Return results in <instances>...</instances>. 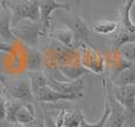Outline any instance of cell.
<instances>
[{
    "instance_id": "obj_24",
    "label": "cell",
    "mask_w": 135,
    "mask_h": 127,
    "mask_svg": "<svg viewBox=\"0 0 135 127\" xmlns=\"http://www.w3.org/2000/svg\"><path fill=\"white\" fill-rule=\"evenodd\" d=\"M119 52L126 60L135 63V41L127 42L119 48Z\"/></svg>"
},
{
    "instance_id": "obj_11",
    "label": "cell",
    "mask_w": 135,
    "mask_h": 127,
    "mask_svg": "<svg viewBox=\"0 0 135 127\" xmlns=\"http://www.w3.org/2000/svg\"><path fill=\"white\" fill-rule=\"evenodd\" d=\"M35 100L43 102V104H51V102L54 104V102H58L61 100L62 101H74V100L78 99L74 95H68L61 92H57L47 85H45L37 91V93L35 94Z\"/></svg>"
},
{
    "instance_id": "obj_28",
    "label": "cell",
    "mask_w": 135,
    "mask_h": 127,
    "mask_svg": "<svg viewBox=\"0 0 135 127\" xmlns=\"http://www.w3.org/2000/svg\"><path fill=\"white\" fill-rule=\"evenodd\" d=\"M13 127H27V126L21 125V124H13Z\"/></svg>"
},
{
    "instance_id": "obj_5",
    "label": "cell",
    "mask_w": 135,
    "mask_h": 127,
    "mask_svg": "<svg viewBox=\"0 0 135 127\" xmlns=\"http://www.w3.org/2000/svg\"><path fill=\"white\" fill-rule=\"evenodd\" d=\"M71 15L69 16V19H63V23L68 26V28L72 31V34H74V45L75 48L79 46H89V47H95L93 45L90 38V30H89V26L86 25V23L81 18L78 13H72L70 12Z\"/></svg>"
},
{
    "instance_id": "obj_7",
    "label": "cell",
    "mask_w": 135,
    "mask_h": 127,
    "mask_svg": "<svg viewBox=\"0 0 135 127\" xmlns=\"http://www.w3.org/2000/svg\"><path fill=\"white\" fill-rule=\"evenodd\" d=\"M57 9H63L69 13V12H71V2H58L56 0H42V2L39 4V23L42 26V35H46L50 32L51 14Z\"/></svg>"
},
{
    "instance_id": "obj_13",
    "label": "cell",
    "mask_w": 135,
    "mask_h": 127,
    "mask_svg": "<svg viewBox=\"0 0 135 127\" xmlns=\"http://www.w3.org/2000/svg\"><path fill=\"white\" fill-rule=\"evenodd\" d=\"M134 63L126 60L120 54L119 49H112V53H110V60H109V67L112 68L113 73L110 75V81H113L124 68L129 67L131 65H133Z\"/></svg>"
},
{
    "instance_id": "obj_20",
    "label": "cell",
    "mask_w": 135,
    "mask_h": 127,
    "mask_svg": "<svg viewBox=\"0 0 135 127\" xmlns=\"http://www.w3.org/2000/svg\"><path fill=\"white\" fill-rule=\"evenodd\" d=\"M109 113H110V106H109L108 100L105 99V101H104V111H103V114H102V117H101V119L98 121H96V123H94V124H88L86 123L83 127H103L104 126V124H105V121H107L108 117H109ZM44 123H45V125H46V127H56L54 125V121H52V117L49 115L46 112L44 113Z\"/></svg>"
},
{
    "instance_id": "obj_12",
    "label": "cell",
    "mask_w": 135,
    "mask_h": 127,
    "mask_svg": "<svg viewBox=\"0 0 135 127\" xmlns=\"http://www.w3.org/2000/svg\"><path fill=\"white\" fill-rule=\"evenodd\" d=\"M0 40L8 44H14L17 38L12 33V24H11V12L7 7L2 5L0 8Z\"/></svg>"
},
{
    "instance_id": "obj_23",
    "label": "cell",
    "mask_w": 135,
    "mask_h": 127,
    "mask_svg": "<svg viewBox=\"0 0 135 127\" xmlns=\"http://www.w3.org/2000/svg\"><path fill=\"white\" fill-rule=\"evenodd\" d=\"M23 102L16 99H6V120L11 124H16V115L21 108Z\"/></svg>"
},
{
    "instance_id": "obj_9",
    "label": "cell",
    "mask_w": 135,
    "mask_h": 127,
    "mask_svg": "<svg viewBox=\"0 0 135 127\" xmlns=\"http://www.w3.org/2000/svg\"><path fill=\"white\" fill-rule=\"evenodd\" d=\"M52 121L56 127H83L86 124L81 107L61 108Z\"/></svg>"
},
{
    "instance_id": "obj_14",
    "label": "cell",
    "mask_w": 135,
    "mask_h": 127,
    "mask_svg": "<svg viewBox=\"0 0 135 127\" xmlns=\"http://www.w3.org/2000/svg\"><path fill=\"white\" fill-rule=\"evenodd\" d=\"M134 4H135V0H126V2H124L123 7L121 9V13H120L121 19H120V23H119V28L131 33H135V23L131 18L132 8H133Z\"/></svg>"
},
{
    "instance_id": "obj_6",
    "label": "cell",
    "mask_w": 135,
    "mask_h": 127,
    "mask_svg": "<svg viewBox=\"0 0 135 127\" xmlns=\"http://www.w3.org/2000/svg\"><path fill=\"white\" fill-rule=\"evenodd\" d=\"M103 88H104L105 99L110 106V113L103 127H124L126 124V113L124 109L119 102L115 100L112 94V81L103 79Z\"/></svg>"
},
{
    "instance_id": "obj_15",
    "label": "cell",
    "mask_w": 135,
    "mask_h": 127,
    "mask_svg": "<svg viewBox=\"0 0 135 127\" xmlns=\"http://www.w3.org/2000/svg\"><path fill=\"white\" fill-rule=\"evenodd\" d=\"M59 72L64 76L66 81H74L77 79H81L84 74L89 73V71L81 64H70V65H63L58 67Z\"/></svg>"
},
{
    "instance_id": "obj_8",
    "label": "cell",
    "mask_w": 135,
    "mask_h": 127,
    "mask_svg": "<svg viewBox=\"0 0 135 127\" xmlns=\"http://www.w3.org/2000/svg\"><path fill=\"white\" fill-rule=\"evenodd\" d=\"M81 65L84 66L89 72L95 74L103 73L105 67V58L102 52L95 47L82 46L81 47Z\"/></svg>"
},
{
    "instance_id": "obj_17",
    "label": "cell",
    "mask_w": 135,
    "mask_h": 127,
    "mask_svg": "<svg viewBox=\"0 0 135 127\" xmlns=\"http://www.w3.org/2000/svg\"><path fill=\"white\" fill-rule=\"evenodd\" d=\"M37 120L35 112V106L33 104H23L21 108L18 111L16 115V124H21V125H32Z\"/></svg>"
},
{
    "instance_id": "obj_18",
    "label": "cell",
    "mask_w": 135,
    "mask_h": 127,
    "mask_svg": "<svg viewBox=\"0 0 135 127\" xmlns=\"http://www.w3.org/2000/svg\"><path fill=\"white\" fill-rule=\"evenodd\" d=\"M50 37L57 40V42L68 48H75L74 45V34L70 28H58V30H52L50 31ZM76 49V48H75Z\"/></svg>"
},
{
    "instance_id": "obj_19",
    "label": "cell",
    "mask_w": 135,
    "mask_h": 127,
    "mask_svg": "<svg viewBox=\"0 0 135 127\" xmlns=\"http://www.w3.org/2000/svg\"><path fill=\"white\" fill-rule=\"evenodd\" d=\"M112 84L114 86H135V63L124 68Z\"/></svg>"
},
{
    "instance_id": "obj_21",
    "label": "cell",
    "mask_w": 135,
    "mask_h": 127,
    "mask_svg": "<svg viewBox=\"0 0 135 127\" xmlns=\"http://www.w3.org/2000/svg\"><path fill=\"white\" fill-rule=\"evenodd\" d=\"M117 27H119V23L114 20H98L95 21L93 25L94 32L102 35L113 34L116 32Z\"/></svg>"
},
{
    "instance_id": "obj_4",
    "label": "cell",
    "mask_w": 135,
    "mask_h": 127,
    "mask_svg": "<svg viewBox=\"0 0 135 127\" xmlns=\"http://www.w3.org/2000/svg\"><path fill=\"white\" fill-rule=\"evenodd\" d=\"M112 94L123 107L126 123L135 126V86H114L112 84Z\"/></svg>"
},
{
    "instance_id": "obj_26",
    "label": "cell",
    "mask_w": 135,
    "mask_h": 127,
    "mask_svg": "<svg viewBox=\"0 0 135 127\" xmlns=\"http://www.w3.org/2000/svg\"><path fill=\"white\" fill-rule=\"evenodd\" d=\"M12 51H13V45L0 40V52H4V53H11Z\"/></svg>"
},
{
    "instance_id": "obj_2",
    "label": "cell",
    "mask_w": 135,
    "mask_h": 127,
    "mask_svg": "<svg viewBox=\"0 0 135 127\" xmlns=\"http://www.w3.org/2000/svg\"><path fill=\"white\" fill-rule=\"evenodd\" d=\"M0 80L4 86V91L11 99L19 100L23 104H33L35 102V95H33L30 79L27 75L17 79L0 78Z\"/></svg>"
},
{
    "instance_id": "obj_3",
    "label": "cell",
    "mask_w": 135,
    "mask_h": 127,
    "mask_svg": "<svg viewBox=\"0 0 135 127\" xmlns=\"http://www.w3.org/2000/svg\"><path fill=\"white\" fill-rule=\"evenodd\" d=\"M12 33L17 39L21 40L27 47L36 48L42 37V26L39 21L24 19L19 21L14 27H12Z\"/></svg>"
},
{
    "instance_id": "obj_22",
    "label": "cell",
    "mask_w": 135,
    "mask_h": 127,
    "mask_svg": "<svg viewBox=\"0 0 135 127\" xmlns=\"http://www.w3.org/2000/svg\"><path fill=\"white\" fill-rule=\"evenodd\" d=\"M27 76H28V79H30L33 95L37 93V91L39 90L40 87L46 85L47 78L43 71H30L27 73Z\"/></svg>"
},
{
    "instance_id": "obj_1",
    "label": "cell",
    "mask_w": 135,
    "mask_h": 127,
    "mask_svg": "<svg viewBox=\"0 0 135 127\" xmlns=\"http://www.w3.org/2000/svg\"><path fill=\"white\" fill-rule=\"evenodd\" d=\"M2 5L11 12L12 27H14L19 21L24 19H28L32 21H39L40 19L39 5L30 0H4Z\"/></svg>"
},
{
    "instance_id": "obj_27",
    "label": "cell",
    "mask_w": 135,
    "mask_h": 127,
    "mask_svg": "<svg viewBox=\"0 0 135 127\" xmlns=\"http://www.w3.org/2000/svg\"><path fill=\"white\" fill-rule=\"evenodd\" d=\"M31 127H46V125H45L44 121H43V123H40V121H37V120H36L35 123L31 125Z\"/></svg>"
},
{
    "instance_id": "obj_29",
    "label": "cell",
    "mask_w": 135,
    "mask_h": 127,
    "mask_svg": "<svg viewBox=\"0 0 135 127\" xmlns=\"http://www.w3.org/2000/svg\"><path fill=\"white\" fill-rule=\"evenodd\" d=\"M30 1H32V2H35V4L39 5V4H40V2H42V0H30Z\"/></svg>"
},
{
    "instance_id": "obj_25",
    "label": "cell",
    "mask_w": 135,
    "mask_h": 127,
    "mask_svg": "<svg viewBox=\"0 0 135 127\" xmlns=\"http://www.w3.org/2000/svg\"><path fill=\"white\" fill-rule=\"evenodd\" d=\"M6 120V99L0 95V123Z\"/></svg>"
},
{
    "instance_id": "obj_10",
    "label": "cell",
    "mask_w": 135,
    "mask_h": 127,
    "mask_svg": "<svg viewBox=\"0 0 135 127\" xmlns=\"http://www.w3.org/2000/svg\"><path fill=\"white\" fill-rule=\"evenodd\" d=\"M47 78L46 85L51 87L52 90L61 92L63 94L68 95H74L77 99H81L84 95V80L83 78L77 79L74 81H57L52 78Z\"/></svg>"
},
{
    "instance_id": "obj_16",
    "label": "cell",
    "mask_w": 135,
    "mask_h": 127,
    "mask_svg": "<svg viewBox=\"0 0 135 127\" xmlns=\"http://www.w3.org/2000/svg\"><path fill=\"white\" fill-rule=\"evenodd\" d=\"M26 67L30 71H43L44 69V54L36 48L28 47L26 52Z\"/></svg>"
}]
</instances>
